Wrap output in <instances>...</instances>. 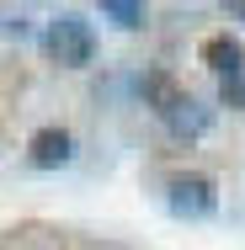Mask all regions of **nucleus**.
<instances>
[{
    "label": "nucleus",
    "mask_w": 245,
    "mask_h": 250,
    "mask_svg": "<svg viewBox=\"0 0 245 250\" xmlns=\"http://www.w3.org/2000/svg\"><path fill=\"white\" fill-rule=\"evenodd\" d=\"M43 53H48L59 69H86L91 59H96V27L80 16V11H59L43 21Z\"/></svg>",
    "instance_id": "f257e3e1"
},
{
    "label": "nucleus",
    "mask_w": 245,
    "mask_h": 250,
    "mask_svg": "<svg viewBox=\"0 0 245 250\" xmlns=\"http://www.w3.org/2000/svg\"><path fill=\"white\" fill-rule=\"evenodd\" d=\"M165 208L176 218H213L219 213V187L202 170H171L165 176Z\"/></svg>",
    "instance_id": "f03ea898"
},
{
    "label": "nucleus",
    "mask_w": 245,
    "mask_h": 250,
    "mask_svg": "<svg viewBox=\"0 0 245 250\" xmlns=\"http://www.w3.org/2000/svg\"><path fill=\"white\" fill-rule=\"evenodd\" d=\"M187 96H192V91H187V85H181L171 69H144V75H139V101H144L155 117L176 112V106H181Z\"/></svg>",
    "instance_id": "7ed1b4c3"
},
{
    "label": "nucleus",
    "mask_w": 245,
    "mask_h": 250,
    "mask_svg": "<svg viewBox=\"0 0 245 250\" xmlns=\"http://www.w3.org/2000/svg\"><path fill=\"white\" fill-rule=\"evenodd\" d=\"M27 160L38 165V170H59V165H69L75 160V139H69V128H38L32 139H27Z\"/></svg>",
    "instance_id": "20e7f679"
},
{
    "label": "nucleus",
    "mask_w": 245,
    "mask_h": 250,
    "mask_svg": "<svg viewBox=\"0 0 245 250\" xmlns=\"http://www.w3.org/2000/svg\"><path fill=\"white\" fill-rule=\"evenodd\" d=\"M160 123H165V133H171V139H181V144H197V139L213 128V106H202L197 96H187L176 112H165Z\"/></svg>",
    "instance_id": "39448f33"
},
{
    "label": "nucleus",
    "mask_w": 245,
    "mask_h": 250,
    "mask_svg": "<svg viewBox=\"0 0 245 250\" xmlns=\"http://www.w3.org/2000/svg\"><path fill=\"white\" fill-rule=\"evenodd\" d=\"M202 64H208L213 80H219V75H229V69L245 64V43L229 38V32H213V38H202Z\"/></svg>",
    "instance_id": "423d86ee"
},
{
    "label": "nucleus",
    "mask_w": 245,
    "mask_h": 250,
    "mask_svg": "<svg viewBox=\"0 0 245 250\" xmlns=\"http://www.w3.org/2000/svg\"><path fill=\"white\" fill-rule=\"evenodd\" d=\"M101 16H107L112 27H123V32H139V27L149 21L144 0H101Z\"/></svg>",
    "instance_id": "0eeeda50"
},
{
    "label": "nucleus",
    "mask_w": 245,
    "mask_h": 250,
    "mask_svg": "<svg viewBox=\"0 0 245 250\" xmlns=\"http://www.w3.org/2000/svg\"><path fill=\"white\" fill-rule=\"evenodd\" d=\"M219 106L245 112V64H240V69H229V75H219Z\"/></svg>",
    "instance_id": "6e6552de"
},
{
    "label": "nucleus",
    "mask_w": 245,
    "mask_h": 250,
    "mask_svg": "<svg viewBox=\"0 0 245 250\" xmlns=\"http://www.w3.org/2000/svg\"><path fill=\"white\" fill-rule=\"evenodd\" d=\"M224 16H229V21H245V0H229V5H224Z\"/></svg>",
    "instance_id": "1a4fd4ad"
}]
</instances>
